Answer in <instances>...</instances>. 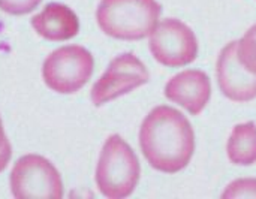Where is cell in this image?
<instances>
[{
    "label": "cell",
    "instance_id": "6da1fadb",
    "mask_svg": "<svg viewBox=\"0 0 256 199\" xmlns=\"http://www.w3.org/2000/svg\"><path fill=\"white\" fill-rule=\"evenodd\" d=\"M140 147L153 170L177 174L194 158L195 130L183 112L168 105H159L141 123Z\"/></svg>",
    "mask_w": 256,
    "mask_h": 199
},
{
    "label": "cell",
    "instance_id": "7a4b0ae2",
    "mask_svg": "<svg viewBox=\"0 0 256 199\" xmlns=\"http://www.w3.org/2000/svg\"><path fill=\"white\" fill-rule=\"evenodd\" d=\"M162 14L158 0H100L96 22L110 38L141 40L154 30Z\"/></svg>",
    "mask_w": 256,
    "mask_h": 199
},
{
    "label": "cell",
    "instance_id": "3957f363",
    "mask_svg": "<svg viewBox=\"0 0 256 199\" xmlns=\"http://www.w3.org/2000/svg\"><path fill=\"white\" fill-rule=\"evenodd\" d=\"M141 177V165L134 148L117 134L104 142L96 165L94 180L99 192L108 199L130 196Z\"/></svg>",
    "mask_w": 256,
    "mask_h": 199
},
{
    "label": "cell",
    "instance_id": "277c9868",
    "mask_svg": "<svg viewBox=\"0 0 256 199\" xmlns=\"http://www.w3.org/2000/svg\"><path fill=\"white\" fill-rule=\"evenodd\" d=\"M94 58L81 45H64L46 56L42 64V78L48 88L60 94L80 92L92 78Z\"/></svg>",
    "mask_w": 256,
    "mask_h": 199
},
{
    "label": "cell",
    "instance_id": "5b68a950",
    "mask_svg": "<svg viewBox=\"0 0 256 199\" xmlns=\"http://www.w3.org/2000/svg\"><path fill=\"white\" fill-rule=\"evenodd\" d=\"M9 188L16 199H62L64 195L58 170L40 154H26L14 164Z\"/></svg>",
    "mask_w": 256,
    "mask_h": 199
},
{
    "label": "cell",
    "instance_id": "8992f818",
    "mask_svg": "<svg viewBox=\"0 0 256 199\" xmlns=\"http://www.w3.org/2000/svg\"><path fill=\"white\" fill-rule=\"evenodd\" d=\"M153 58L166 68H183L196 60L198 39L194 30L177 18H165L150 33Z\"/></svg>",
    "mask_w": 256,
    "mask_h": 199
},
{
    "label": "cell",
    "instance_id": "52a82bcc",
    "mask_svg": "<svg viewBox=\"0 0 256 199\" xmlns=\"http://www.w3.org/2000/svg\"><path fill=\"white\" fill-rule=\"evenodd\" d=\"M148 81L150 74L146 64L134 52H123L110 62L102 76L93 84L92 104L102 106L146 86Z\"/></svg>",
    "mask_w": 256,
    "mask_h": 199
},
{
    "label": "cell",
    "instance_id": "ba28073f",
    "mask_svg": "<svg viewBox=\"0 0 256 199\" xmlns=\"http://www.w3.org/2000/svg\"><path fill=\"white\" fill-rule=\"evenodd\" d=\"M237 45L238 40H232L224 46L216 62V76L225 98L237 104H246L256 99V75L240 63Z\"/></svg>",
    "mask_w": 256,
    "mask_h": 199
},
{
    "label": "cell",
    "instance_id": "9c48e42d",
    "mask_svg": "<svg viewBox=\"0 0 256 199\" xmlns=\"http://www.w3.org/2000/svg\"><path fill=\"white\" fill-rule=\"evenodd\" d=\"M165 98L192 116H200L212 99V82L204 70L188 69L174 75L165 86Z\"/></svg>",
    "mask_w": 256,
    "mask_h": 199
},
{
    "label": "cell",
    "instance_id": "30bf717a",
    "mask_svg": "<svg viewBox=\"0 0 256 199\" xmlns=\"http://www.w3.org/2000/svg\"><path fill=\"white\" fill-rule=\"evenodd\" d=\"M34 32L50 40V42H63L75 38L80 32L78 15L63 3H48L39 14L30 20Z\"/></svg>",
    "mask_w": 256,
    "mask_h": 199
},
{
    "label": "cell",
    "instance_id": "8fae6325",
    "mask_svg": "<svg viewBox=\"0 0 256 199\" xmlns=\"http://www.w3.org/2000/svg\"><path fill=\"white\" fill-rule=\"evenodd\" d=\"M226 154L231 164L237 166H250L256 164V124L254 122L237 124L228 140Z\"/></svg>",
    "mask_w": 256,
    "mask_h": 199
},
{
    "label": "cell",
    "instance_id": "7c38bea8",
    "mask_svg": "<svg viewBox=\"0 0 256 199\" xmlns=\"http://www.w3.org/2000/svg\"><path fill=\"white\" fill-rule=\"evenodd\" d=\"M237 54L240 63L250 74L256 75V24H254L238 40Z\"/></svg>",
    "mask_w": 256,
    "mask_h": 199
},
{
    "label": "cell",
    "instance_id": "4fadbf2b",
    "mask_svg": "<svg viewBox=\"0 0 256 199\" xmlns=\"http://www.w3.org/2000/svg\"><path fill=\"white\" fill-rule=\"evenodd\" d=\"M222 198H256V178H238L226 186Z\"/></svg>",
    "mask_w": 256,
    "mask_h": 199
},
{
    "label": "cell",
    "instance_id": "5bb4252c",
    "mask_svg": "<svg viewBox=\"0 0 256 199\" xmlns=\"http://www.w3.org/2000/svg\"><path fill=\"white\" fill-rule=\"evenodd\" d=\"M40 3L42 0H0V10L9 15H27Z\"/></svg>",
    "mask_w": 256,
    "mask_h": 199
},
{
    "label": "cell",
    "instance_id": "9a60e30c",
    "mask_svg": "<svg viewBox=\"0 0 256 199\" xmlns=\"http://www.w3.org/2000/svg\"><path fill=\"white\" fill-rule=\"evenodd\" d=\"M12 158V146L4 134L3 122L0 117V172H3Z\"/></svg>",
    "mask_w": 256,
    "mask_h": 199
}]
</instances>
